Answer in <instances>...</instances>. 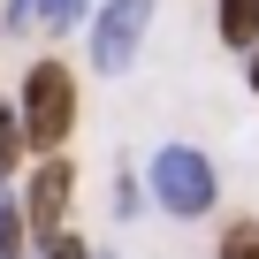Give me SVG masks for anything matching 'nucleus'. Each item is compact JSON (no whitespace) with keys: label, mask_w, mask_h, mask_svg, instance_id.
<instances>
[{"label":"nucleus","mask_w":259,"mask_h":259,"mask_svg":"<svg viewBox=\"0 0 259 259\" xmlns=\"http://www.w3.org/2000/svg\"><path fill=\"white\" fill-rule=\"evenodd\" d=\"M38 259H92V244H84V236H69V229H54V236L38 244Z\"/></svg>","instance_id":"nucleus-9"},{"label":"nucleus","mask_w":259,"mask_h":259,"mask_svg":"<svg viewBox=\"0 0 259 259\" xmlns=\"http://www.w3.org/2000/svg\"><path fill=\"white\" fill-rule=\"evenodd\" d=\"M92 259H114V251H92Z\"/></svg>","instance_id":"nucleus-13"},{"label":"nucleus","mask_w":259,"mask_h":259,"mask_svg":"<svg viewBox=\"0 0 259 259\" xmlns=\"http://www.w3.org/2000/svg\"><path fill=\"white\" fill-rule=\"evenodd\" d=\"M23 153H31L23 145V107H0V183L23 168Z\"/></svg>","instance_id":"nucleus-7"},{"label":"nucleus","mask_w":259,"mask_h":259,"mask_svg":"<svg viewBox=\"0 0 259 259\" xmlns=\"http://www.w3.org/2000/svg\"><path fill=\"white\" fill-rule=\"evenodd\" d=\"M69 198H76V168H69L61 153H38V160H31V183H23V229H31V244H46V236L61 229Z\"/></svg>","instance_id":"nucleus-4"},{"label":"nucleus","mask_w":259,"mask_h":259,"mask_svg":"<svg viewBox=\"0 0 259 259\" xmlns=\"http://www.w3.org/2000/svg\"><path fill=\"white\" fill-rule=\"evenodd\" d=\"M23 145L31 153H61L69 145V130H76V69L69 61H31L23 69Z\"/></svg>","instance_id":"nucleus-1"},{"label":"nucleus","mask_w":259,"mask_h":259,"mask_svg":"<svg viewBox=\"0 0 259 259\" xmlns=\"http://www.w3.org/2000/svg\"><path fill=\"white\" fill-rule=\"evenodd\" d=\"M213 23H221V46L251 54V46H259V0H221V8H213Z\"/></svg>","instance_id":"nucleus-5"},{"label":"nucleus","mask_w":259,"mask_h":259,"mask_svg":"<svg viewBox=\"0 0 259 259\" xmlns=\"http://www.w3.org/2000/svg\"><path fill=\"white\" fill-rule=\"evenodd\" d=\"M244 84H251V92H259V46H251V54H244Z\"/></svg>","instance_id":"nucleus-12"},{"label":"nucleus","mask_w":259,"mask_h":259,"mask_svg":"<svg viewBox=\"0 0 259 259\" xmlns=\"http://www.w3.org/2000/svg\"><path fill=\"white\" fill-rule=\"evenodd\" d=\"M31 251V229H23V198H8V183H0V259H23Z\"/></svg>","instance_id":"nucleus-6"},{"label":"nucleus","mask_w":259,"mask_h":259,"mask_svg":"<svg viewBox=\"0 0 259 259\" xmlns=\"http://www.w3.org/2000/svg\"><path fill=\"white\" fill-rule=\"evenodd\" d=\"M46 16V0H0V23H8V31H31Z\"/></svg>","instance_id":"nucleus-10"},{"label":"nucleus","mask_w":259,"mask_h":259,"mask_svg":"<svg viewBox=\"0 0 259 259\" xmlns=\"http://www.w3.org/2000/svg\"><path fill=\"white\" fill-rule=\"evenodd\" d=\"M221 259H259V221H236L221 236Z\"/></svg>","instance_id":"nucleus-8"},{"label":"nucleus","mask_w":259,"mask_h":259,"mask_svg":"<svg viewBox=\"0 0 259 259\" xmlns=\"http://www.w3.org/2000/svg\"><path fill=\"white\" fill-rule=\"evenodd\" d=\"M84 8H92V0H46V16H38V23H46V31H69Z\"/></svg>","instance_id":"nucleus-11"},{"label":"nucleus","mask_w":259,"mask_h":259,"mask_svg":"<svg viewBox=\"0 0 259 259\" xmlns=\"http://www.w3.org/2000/svg\"><path fill=\"white\" fill-rule=\"evenodd\" d=\"M153 8L160 0H99L92 8V69L99 76H122L130 61H138V46L153 31Z\"/></svg>","instance_id":"nucleus-3"},{"label":"nucleus","mask_w":259,"mask_h":259,"mask_svg":"<svg viewBox=\"0 0 259 259\" xmlns=\"http://www.w3.org/2000/svg\"><path fill=\"white\" fill-rule=\"evenodd\" d=\"M145 176H153V206L176 213V221H206L213 198H221V176H213V160L198 145H160Z\"/></svg>","instance_id":"nucleus-2"}]
</instances>
